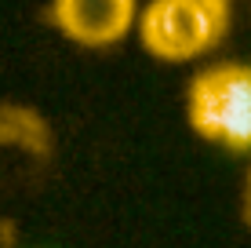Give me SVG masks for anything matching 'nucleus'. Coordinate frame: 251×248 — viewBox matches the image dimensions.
<instances>
[{"label": "nucleus", "instance_id": "3", "mask_svg": "<svg viewBox=\"0 0 251 248\" xmlns=\"http://www.w3.org/2000/svg\"><path fill=\"white\" fill-rule=\"evenodd\" d=\"M51 22L76 48H113L138 29V0H51Z\"/></svg>", "mask_w": 251, "mask_h": 248}, {"label": "nucleus", "instance_id": "4", "mask_svg": "<svg viewBox=\"0 0 251 248\" xmlns=\"http://www.w3.org/2000/svg\"><path fill=\"white\" fill-rule=\"evenodd\" d=\"M244 216L251 223V172H248V183H244Z\"/></svg>", "mask_w": 251, "mask_h": 248}, {"label": "nucleus", "instance_id": "2", "mask_svg": "<svg viewBox=\"0 0 251 248\" xmlns=\"http://www.w3.org/2000/svg\"><path fill=\"white\" fill-rule=\"evenodd\" d=\"M233 26V0H150L138 15V40L160 62H193L215 51Z\"/></svg>", "mask_w": 251, "mask_h": 248}, {"label": "nucleus", "instance_id": "1", "mask_svg": "<svg viewBox=\"0 0 251 248\" xmlns=\"http://www.w3.org/2000/svg\"><path fill=\"white\" fill-rule=\"evenodd\" d=\"M186 121L215 146L251 153V62H215L193 73Z\"/></svg>", "mask_w": 251, "mask_h": 248}]
</instances>
